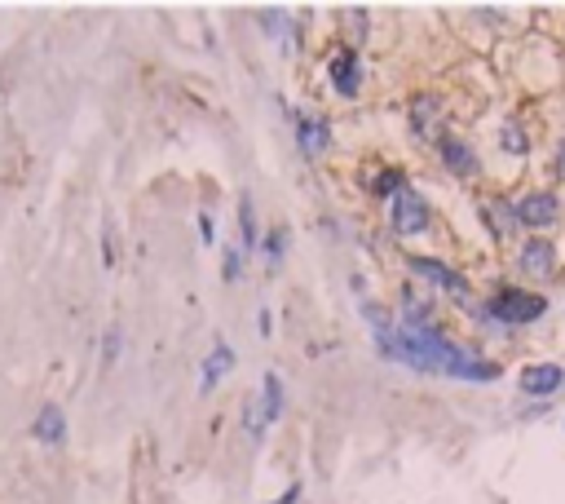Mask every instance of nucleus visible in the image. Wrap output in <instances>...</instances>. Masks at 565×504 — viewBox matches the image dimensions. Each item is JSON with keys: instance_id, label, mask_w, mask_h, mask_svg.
<instances>
[{"instance_id": "7", "label": "nucleus", "mask_w": 565, "mask_h": 504, "mask_svg": "<svg viewBox=\"0 0 565 504\" xmlns=\"http://www.w3.org/2000/svg\"><path fill=\"white\" fill-rule=\"evenodd\" d=\"M327 76H332V89H336L340 98H358V89H362V62H358L353 49H336L332 53Z\"/></svg>"}, {"instance_id": "22", "label": "nucleus", "mask_w": 565, "mask_h": 504, "mask_svg": "<svg viewBox=\"0 0 565 504\" xmlns=\"http://www.w3.org/2000/svg\"><path fill=\"white\" fill-rule=\"evenodd\" d=\"M115 354H119V328H111V332H107V345H102V363H107V368L115 363Z\"/></svg>"}, {"instance_id": "4", "label": "nucleus", "mask_w": 565, "mask_h": 504, "mask_svg": "<svg viewBox=\"0 0 565 504\" xmlns=\"http://www.w3.org/2000/svg\"><path fill=\"white\" fill-rule=\"evenodd\" d=\"M407 270H416L420 279H429L433 288L451 292V297H459V301H468V297H472L468 279H464V274H459L455 265H447V261H438V256H407Z\"/></svg>"}, {"instance_id": "3", "label": "nucleus", "mask_w": 565, "mask_h": 504, "mask_svg": "<svg viewBox=\"0 0 565 504\" xmlns=\"http://www.w3.org/2000/svg\"><path fill=\"white\" fill-rule=\"evenodd\" d=\"M389 222H393V231L398 235H424L429 226H433V213H429V199L420 195V191H398L393 199H389Z\"/></svg>"}, {"instance_id": "26", "label": "nucleus", "mask_w": 565, "mask_h": 504, "mask_svg": "<svg viewBox=\"0 0 565 504\" xmlns=\"http://www.w3.org/2000/svg\"><path fill=\"white\" fill-rule=\"evenodd\" d=\"M296 496H301V483H292V487H287V492H283L274 504H296Z\"/></svg>"}, {"instance_id": "12", "label": "nucleus", "mask_w": 565, "mask_h": 504, "mask_svg": "<svg viewBox=\"0 0 565 504\" xmlns=\"http://www.w3.org/2000/svg\"><path fill=\"white\" fill-rule=\"evenodd\" d=\"M521 270L535 274V279H548L557 270V248L548 240H526L521 244Z\"/></svg>"}, {"instance_id": "18", "label": "nucleus", "mask_w": 565, "mask_h": 504, "mask_svg": "<svg viewBox=\"0 0 565 504\" xmlns=\"http://www.w3.org/2000/svg\"><path fill=\"white\" fill-rule=\"evenodd\" d=\"M499 142H504V150H513V155H530V137L521 133V125H504L499 128Z\"/></svg>"}, {"instance_id": "6", "label": "nucleus", "mask_w": 565, "mask_h": 504, "mask_svg": "<svg viewBox=\"0 0 565 504\" xmlns=\"http://www.w3.org/2000/svg\"><path fill=\"white\" fill-rule=\"evenodd\" d=\"M557 208H561L557 195H548V191H530V195L517 199V222L530 226V231H544V226L557 222Z\"/></svg>"}, {"instance_id": "13", "label": "nucleus", "mask_w": 565, "mask_h": 504, "mask_svg": "<svg viewBox=\"0 0 565 504\" xmlns=\"http://www.w3.org/2000/svg\"><path fill=\"white\" fill-rule=\"evenodd\" d=\"M230 368H234V350H230L226 341H217V345H213V354L204 359V380H199V389H204V394H208V389H217Z\"/></svg>"}, {"instance_id": "5", "label": "nucleus", "mask_w": 565, "mask_h": 504, "mask_svg": "<svg viewBox=\"0 0 565 504\" xmlns=\"http://www.w3.org/2000/svg\"><path fill=\"white\" fill-rule=\"evenodd\" d=\"M407 120L416 128V137H442V125H447V111H442V98L438 93H416L407 102Z\"/></svg>"}, {"instance_id": "27", "label": "nucleus", "mask_w": 565, "mask_h": 504, "mask_svg": "<svg viewBox=\"0 0 565 504\" xmlns=\"http://www.w3.org/2000/svg\"><path fill=\"white\" fill-rule=\"evenodd\" d=\"M557 173H561V182H565V142H561V150H557Z\"/></svg>"}, {"instance_id": "23", "label": "nucleus", "mask_w": 565, "mask_h": 504, "mask_svg": "<svg viewBox=\"0 0 565 504\" xmlns=\"http://www.w3.org/2000/svg\"><path fill=\"white\" fill-rule=\"evenodd\" d=\"M261 27H265L270 36H283V13H278V9H270V13H261Z\"/></svg>"}, {"instance_id": "24", "label": "nucleus", "mask_w": 565, "mask_h": 504, "mask_svg": "<svg viewBox=\"0 0 565 504\" xmlns=\"http://www.w3.org/2000/svg\"><path fill=\"white\" fill-rule=\"evenodd\" d=\"M199 240L204 244H217V231H213V217L208 213H199Z\"/></svg>"}, {"instance_id": "15", "label": "nucleus", "mask_w": 565, "mask_h": 504, "mask_svg": "<svg viewBox=\"0 0 565 504\" xmlns=\"http://www.w3.org/2000/svg\"><path fill=\"white\" fill-rule=\"evenodd\" d=\"M261 416H265V425L270 420H278L283 416V380L274 377V372H265V380H261Z\"/></svg>"}, {"instance_id": "14", "label": "nucleus", "mask_w": 565, "mask_h": 504, "mask_svg": "<svg viewBox=\"0 0 565 504\" xmlns=\"http://www.w3.org/2000/svg\"><path fill=\"white\" fill-rule=\"evenodd\" d=\"M486 222H490V235H513L521 222H517V204H508V199H490L486 204Z\"/></svg>"}, {"instance_id": "19", "label": "nucleus", "mask_w": 565, "mask_h": 504, "mask_svg": "<svg viewBox=\"0 0 565 504\" xmlns=\"http://www.w3.org/2000/svg\"><path fill=\"white\" fill-rule=\"evenodd\" d=\"M261 252H265L270 261H283V252H287V231H283V226H274V231L265 235V244H261Z\"/></svg>"}, {"instance_id": "8", "label": "nucleus", "mask_w": 565, "mask_h": 504, "mask_svg": "<svg viewBox=\"0 0 565 504\" xmlns=\"http://www.w3.org/2000/svg\"><path fill=\"white\" fill-rule=\"evenodd\" d=\"M517 385H521V394H530V398H553V394L565 385V368L561 363H530V368L517 377Z\"/></svg>"}, {"instance_id": "25", "label": "nucleus", "mask_w": 565, "mask_h": 504, "mask_svg": "<svg viewBox=\"0 0 565 504\" xmlns=\"http://www.w3.org/2000/svg\"><path fill=\"white\" fill-rule=\"evenodd\" d=\"M256 328H261V337H270V328H274V319H270V310H261V314H256Z\"/></svg>"}, {"instance_id": "1", "label": "nucleus", "mask_w": 565, "mask_h": 504, "mask_svg": "<svg viewBox=\"0 0 565 504\" xmlns=\"http://www.w3.org/2000/svg\"><path fill=\"white\" fill-rule=\"evenodd\" d=\"M481 314L495 323H508V328H526V323H539L548 314V297L526 292V288H504L481 305Z\"/></svg>"}, {"instance_id": "11", "label": "nucleus", "mask_w": 565, "mask_h": 504, "mask_svg": "<svg viewBox=\"0 0 565 504\" xmlns=\"http://www.w3.org/2000/svg\"><path fill=\"white\" fill-rule=\"evenodd\" d=\"M296 146L305 155H323L332 146V125L319 116H296Z\"/></svg>"}, {"instance_id": "17", "label": "nucleus", "mask_w": 565, "mask_h": 504, "mask_svg": "<svg viewBox=\"0 0 565 504\" xmlns=\"http://www.w3.org/2000/svg\"><path fill=\"white\" fill-rule=\"evenodd\" d=\"M367 186H371V191H375L380 199H393L398 191H407V177H402L398 168H389V173H380V177H371Z\"/></svg>"}, {"instance_id": "10", "label": "nucleus", "mask_w": 565, "mask_h": 504, "mask_svg": "<svg viewBox=\"0 0 565 504\" xmlns=\"http://www.w3.org/2000/svg\"><path fill=\"white\" fill-rule=\"evenodd\" d=\"M31 434H36V443H40V447H67V411H62L58 402L40 407V411H36Z\"/></svg>"}, {"instance_id": "9", "label": "nucleus", "mask_w": 565, "mask_h": 504, "mask_svg": "<svg viewBox=\"0 0 565 504\" xmlns=\"http://www.w3.org/2000/svg\"><path fill=\"white\" fill-rule=\"evenodd\" d=\"M438 155H442V164L451 168L455 177H472V173L481 168L477 150H472L464 137H455V133H442V137H438Z\"/></svg>"}, {"instance_id": "21", "label": "nucleus", "mask_w": 565, "mask_h": 504, "mask_svg": "<svg viewBox=\"0 0 565 504\" xmlns=\"http://www.w3.org/2000/svg\"><path fill=\"white\" fill-rule=\"evenodd\" d=\"M243 420H247V434H252V438H261V402H256V398L243 407Z\"/></svg>"}, {"instance_id": "16", "label": "nucleus", "mask_w": 565, "mask_h": 504, "mask_svg": "<svg viewBox=\"0 0 565 504\" xmlns=\"http://www.w3.org/2000/svg\"><path fill=\"white\" fill-rule=\"evenodd\" d=\"M238 231H243V252L261 244V226H256V204H252V195H238Z\"/></svg>"}, {"instance_id": "2", "label": "nucleus", "mask_w": 565, "mask_h": 504, "mask_svg": "<svg viewBox=\"0 0 565 504\" xmlns=\"http://www.w3.org/2000/svg\"><path fill=\"white\" fill-rule=\"evenodd\" d=\"M375 350L389 359V363H402V368H411V372H433V363L424 359V350L416 345V337L398 323H389V328H375Z\"/></svg>"}, {"instance_id": "20", "label": "nucleus", "mask_w": 565, "mask_h": 504, "mask_svg": "<svg viewBox=\"0 0 565 504\" xmlns=\"http://www.w3.org/2000/svg\"><path fill=\"white\" fill-rule=\"evenodd\" d=\"M226 283H238L243 279V248H226V270H222Z\"/></svg>"}]
</instances>
